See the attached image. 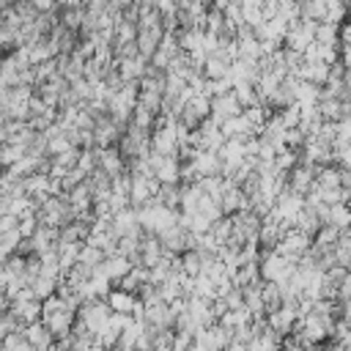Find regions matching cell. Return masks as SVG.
Masks as SVG:
<instances>
[{
	"label": "cell",
	"mask_w": 351,
	"mask_h": 351,
	"mask_svg": "<svg viewBox=\"0 0 351 351\" xmlns=\"http://www.w3.org/2000/svg\"><path fill=\"white\" fill-rule=\"evenodd\" d=\"M315 41H321V44H340V22H332V19H318V27H315Z\"/></svg>",
	"instance_id": "6da1fadb"
},
{
	"label": "cell",
	"mask_w": 351,
	"mask_h": 351,
	"mask_svg": "<svg viewBox=\"0 0 351 351\" xmlns=\"http://www.w3.org/2000/svg\"><path fill=\"white\" fill-rule=\"evenodd\" d=\"M326 222L340 228V230H348L351 228V211L346 203H329V214H326Z\"/></svg>",
	"instance_id": "7a4b0ae2"
},
{
	"label": "cell",
	"mask_w": 351,
	"mask_h": 351,
	"mask_svg": "<svg viewBox=\"0 0 351 351\" xmlns=\"http://www.w3.org/2000/svg\"><path fill=\"white\" fill-rule=\"evenodd\" d=\"M25 335H27V340H30V346H49V326L44 324H33V326H27L25 329Z\"/></svg>",
	"instance_id": "3957f363"
},
{
	"label": "cell",
	"mask_w": 351,
	"mask_h": 351,
	"mask_svg": "<svg viewBox=\"0 0 351 351\" xmlns=\"http://www.w3.org/2000/svg\"><path fill=\"white\" fill-rule=\"evenodd\" d=\"M340 63L351 69V41H340Z\"/></svg>",
	"instance_id": "277c9868"
},
{
	"label": "cell",
	"mask_w": 351,
	"mask_h": 351,
	"mask_svg": "<svg viewBox=\"0 0 351 351\" xmlns=\"http://www.w3.org/2000/svg\"><path fill=\"white\" fill-rule=\"evenodd\" d=\"M33 5H36L38 11H47V8L52 5V0H33Z\"/></svg>",
	"instance_id": "5b68a950"
},
{
	"label": "cell",
	"mask_w": 351,
	"mask_h": 351,
	"mask_svg": "<svg viewBox=\"0 0 351 351\" xmlns=\"http://www.w3.org/2000/svg\"><path fill=\"white\" fill-rule=\"evenodd\" d=\"M343 82H346V88L351 90V69H346V74H343Z\"/></svg>",
	"instance_id": "8992f818"
}]
</instances>
